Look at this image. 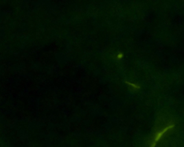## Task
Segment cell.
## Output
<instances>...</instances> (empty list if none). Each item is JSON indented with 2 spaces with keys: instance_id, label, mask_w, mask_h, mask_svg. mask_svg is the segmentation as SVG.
I'll use <instances>...</instances> for the list:
<instances>
[{
  "instance_id": "obj_1",
  "label": "cell",
  "mask_w": 184,
  "mask_h": 147,
  "mask_svg": "<svg viewBox=\"0 0 184 147\" xmlns=\"http://www.w3.org/2000/svg\"><path fill=\"white\" fill-rule=\"evenodd\" d=\"M174 126H175L174 124H170V125L167 126L165 128H164L162 131H158V132L157 133V134H156V136H155V138H154V140H153V143L151 144L150 147H156V146H157V143H158L159 141L161 140V138L163 137L164 134L167 132L168 131H169L170 129H172V128H174Z\"/></svg>"
},
{
  "instance_id": "obj_2",
  "label": "cell",
  "mask_w": 184,
  "mask_h": 147,
  "mask_svg": "<svg viewBox=\"0 0 184 147\" xmlns=\"http://www.w3.org/2000/svg\"><path fill=\"white\" fill-rule=\"evenodd\" d=\"M126 83H127V84H129V85H131V87H135V88H136V89H139V88H140L138 86V85H136V84H132V83H130V82H127H127H126Z\"/></svg>"
},
{
  "instance_id": "obj_3",
  "label": "cell",
  "mask_w": 184,
  "mask_h": 147,
  "mask_svg": "<svg viewBox=\"0 0 184 147\" xmlns=\"http://www.w3.org/2000/svg\"><path fill=\"white\" fill-rule=\"evenodd\" d=\"M122 57H123L122 54H119L117 55V58L118 59H121V58H122Z\"/></svg>"
}]
</instances>
